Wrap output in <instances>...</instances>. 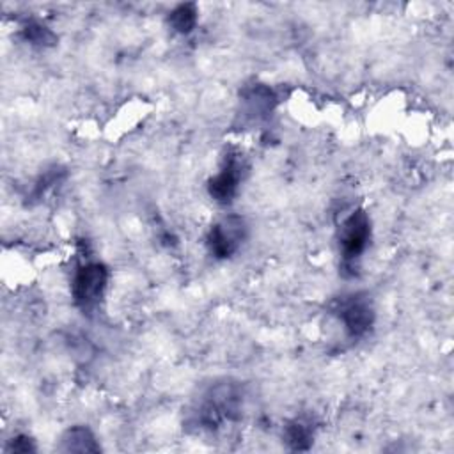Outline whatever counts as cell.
I'll use <instances>...</instances> for the list:
<instances>
[{
    "label": "cell",
    "instance_id": "obj_1",
    "mask_svg": "<svg viewBox=\"0 0 454 454\" xmlns=\"http://www.w3.org/2000/svg\"><path fill=\"white\" fill-rule=\"evenodd\" d=\"M108 270L101 262H85L78 266L73 277V298L82 310H92L106 287Z\"/></svg>",
    "mask_w": 454,
    "mask_h": 454
},
{
    "label": "cell",
    "instance_id": "obj_2",
    "mask_svg": "<svg viewBox=\"0 0 454 454\" xmlns=\"http://www.w3.org/2000/svg\"><path fill=\"white\" fill-rule=\"evenodd\" d=\"M371 239V220L365 211L358 209L351 213L340 225L339 247L346 262L358 259L367 248Z\"/></svg>",
    "mask_w": 454,
    "mask_h": 454
},
{
    "label": "cell",
    "instance_id": "obj_3",
    "mask_svg": "<svg viewBox=\"0 0 454 454\" xmlns=\"http://www.w3.org/2000/svg\"><path fill=\"white\" fill-rule=\"evenodd\" d=\"M337 312L339 319L342 321L344 328L351 337L365 335L374 321V310L371 307V301L362 294H353L342 300Z\"/></svg>",
    "mask_w": 454,
    "mask_h": 454
},
{
    "label": "cell",
    "instance_id": "obj_4",
    "mask_svg": "<svg viewBox=\"0 0 454 454\" xmlns=\"http://www.w3.org/2000/svg\"><path fill=\"white\" fill-rule=\"evenodd\" d=\"M241 238H243V222L236 216H231L211 227L207 234V248L215 257L223 259L232 255L238 250Z\"/></svg>",
    "mask_w": 454,
    "mask_h": 454
},
{
    "label": "cell",
    "instance_id": "obj_5",
    "mask_svg": "<svg viewBox=\"0 0 454 454\" xmlns=\"http://www.w3.org/2000/svg\"><path fill=\"white\" fill-rule=\"evenodd\" d=\"M241 163L238 160V156H229V160H225L222 170L209 181V195L220 202V204H227L234 199V195L238 193V186L241 181Z\"/></svg>",
    "mask_w": 454,
    "mask_h": 454
},
{
    "label": "cell",
    "instance_id": "obj_6",
    "mask_svg": "<svg viewBox=\"0 0 454 454\" xmlns=\"http://www.w3.org/2000/svg\"><path fill=\"white\" fill-rule=\"evenodd\" d=\"M170 27L179 34H188L197 23V7L195 4H181L168 16Z\"/></svg>",
    "mask_w": 454,
    "mask_h": 454
},
{
    "label": "cell",
    "instance_id": "obj_7",
    "mask_svg": "<svg viewBox=\"0 0 454 454\" xmlns=\"http://www.w3.org/2000/svg\"><path fill=\"white\" fill-rule=\"evenodd\" d=\"M62 442H64V449L66 450H78V452L98 450L94 436H92V433L87 427H71L64 434Z\"/></svg>",
    "mask_w": 454,
    "mask_h": 454
},
{
    "label": "cell",
    "instance_id": "obj_8",
    "mask_svg": "<svg viewBox=\"0 0 454 454\" xmlns=\"http://www.w3.org/2000/svg\"><path fill=\"white\" fill-rule=\"evenodd\" d=\"M23 35L32 44H51L55 41V35L51 34V30L39 23H28L23 28Z\"/></svg>",
    "mask_w": 454,
    "mask_h": 454
},
{
    "label": "cell",
    "instance_id": "obj_9",
    "mask_svg": "<svg viewBox=\"0 0 454 454\" xmlns=\"http://www.w3.org/2000/svg\"><path fill=\"white\" fill-rule=\"evenodd\" d=\"M287 442L294 447V449H307L309 442H310V431L305 424L301 422H293L287 427Z\"/></svg>",
    "mask_w": 454,
    "mask_h": 454
}]
</instances>
